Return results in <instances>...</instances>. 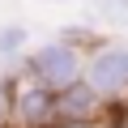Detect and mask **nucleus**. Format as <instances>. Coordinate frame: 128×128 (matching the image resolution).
<instances>
[{
  "instance_id": "nucleus-1",
  "label": "nucleus",
  "mask_w": 128,
  "mask_h": 128,
  "mask_svg": "<svg viewBox=\"0 0 128 128\" xmlns=\"http://www.w3.org/2000/svg\"><path fill=\"white\" fill-rule=\"evenodd\" d=\"M13 68L22 77H34L51 90L60 86H73L86 68V51L73 47V43H64V38H51V43H38V47H26V56L13 64Z\"/></svg>"
},
{
  "instance_id": "nucleus-2",
  "label": "nucleus",
  "mask_w": 128,
  "mask_h": 128,
  "mask_svg": "<svg viewBox=\"0 0 128 128\" xmlns=\"http://www.w3.org/2000/svg\"><path fill=\"white\" fill-rule=\"evenodd\" d=\"M81 77L107 98H128V43H94L86 51V68Z\"/></svg>"
},
{
  "instance_id": "nucleus-3",
  "label": "nucleus",
  "mask_w": 128,
  "mask_h": 128,
  "mask_svg": "<svg viewBox=\"0 0 128 128\" xmlns=\"http://www.w3.org/2000/svg\"><path fill=\"white\" fill-rule=\"evenodd\" d=\"M51 124H56V90L34 77H17L9 102V128H51Z\"/></svg>"
},
{
  "instance_id": "nucleus-4",
  "label": "nucleus",
  "mask_w": 128,
  "mask_h": 128,
  "mask_svg": "<svg viewBox=\"0 0 128 128\" xmlns=\"http://www.w3.org/2000/svg\"><path fill=\"white\" fill-rule=\"evenodd\" d=\"M102 111H107V98L86 77L56 90V124H102Z\"/></svg>"
},
{
  "instance_id": "nucleus-5",
  "label": "nucleus",
  "mask_w": 128,
  "mask_h": 128,
  "mask_svg": "<svg viewBox=\"0 0 128 128\" xmlns=\"http://www.w3.org/2000/svg\"><path fill=\"white\" fill-rule=\"evenodd\" d=\"M30 47V26L22 22H4L0 26V68H9V64H17Z\"/></svg>"
},
{
  "instance_id": "nucleus-6",
  "label": "nucleus",
  "mask_w": 128,
  "mask_h": 128,
  "mask_svg": "<svg viewBox=\"0 0 128 128\" xmlns=\"http://www.w3.org/2000/svg\"><path fill=\"white\" fill-rule=\"evenodd\" d=\"M94 17L107 26H124L128 22V0H94Z\"/></svg>"
},
{
  "instance_id": "nucleus-7",
  "label": "nucleus",
  "mask_w": 128,
  "mask_h": 128,
  "mask_svg": "<svg viewBox=\"0 0 128 128\" xmlns=\"http://www.w3.org/2000/svg\"><path fill=\"white\" fill-rule=\"evenodd\" d=\"M56 38H64V43H73V47H81V51H90L94 43H102L94 26H64V30H60Z\"/></svg>"
},
{
  "instance_id": "nucleus-8",
  "label": "nucleus",
  "mask_w": 128,
  "mask_h": 128,
  "mask_svg": "<svg viewBox=\"0 0 128 128\" xmlns=\"http://www.w3.org/2000/svg\"><path fill=\"white\" fill-rule=\"evenodd\" d=\"M13 73H0V128H9V102H13Z\"/></svg>"
},
{
  "instance_id": "nucleus-9",
  "label": "nucleus",
  "mask_w": 128,
  "mask_h": 128,
  "mask_svg": "<svg viewBox=\"0 0 128 128\" xmlns=\"http://www.w3.org/2000/svg\"><path fill=\"white\" fill-rule=\"evenodd\" d=\"M51 128H102V124H51Z\"/></svg>"
},
{
  "instance_id": "nucleus-10",
  "label": "nucleus",
  "mask_w": 128,
  "mask_h": 128,
  "mask_svg": "<svg viewBox=\"0 0 128 128\" xmlns=\"http://www.w3.org/2000/svg\"><path fill=\"white\" fill-rule=\"evenodd\" d=\"M38 4H64V0H38Z\"/></svg>"
}]
</instances>
